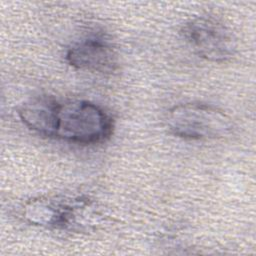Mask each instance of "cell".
Listing matches in <instances>:
<instances>
[{
	"mask_svg": "<svg viewBox=\"0 0 256 256\" xmlns=\"http://www.w3.org/2000/svg\"><path fill=\"white\" fill-rule=\"evenodd\" d=\"M112 130V118L97 104L85 100H56L50 138L90 145L105 141Z\"/></svg>",
	"mask_w": 256,
	"mask_h": 256,
	"instance_id": "6da1fadb",
	"label": "cell"
},
{
	"mask_svg": "<svg viewBox=\"0 0 256 256\" xmlns=\"http://www.w3.org/2000/svg\"><path fill=\"white\" fill-rule=\"evenodd\" d=\"M169 131L185 139H218L231 133L233 122L223 110L203 103H184L168 110Z\"/></svg>",
	"mask_w": 256,
	"mask_h": 256,
	"instance_id": "7a4b0ae2",
	"label": "cell"
},
{
	"mask_svg": "<svg viewBox=\"0 0 256 256\" xmlns=\"http://www.w3.org/2000/svg\"><path fill=\"white\" fill-rule=\"evenodd\" d=\"M181 34L193 52L208 61L226 62L236 54V38L216 19L193 18L183 25Z\"/></svg>",
	"mask_w": 256,
	"mask_h": 256,
	"instance_id": "3957f363",
	"label": "cell"
},
{
	"mask_svg": "<svg viewBox=\"0 0 256 256\" xmlns=\"http://www.w3.org/2000/svg\"><path fill=\"white\" fill-rule=\"evenodd\" d=\"M82 199L66 200L38 197L28 201L23 208V217L33 225L47 228L66 229L76 224L77 209L83 207Z\"/></svg>",
	"mask_w": 256,
	"mask_h": 256,
	"instance_id": "277c9868",
	"label": "cell"
},
{
	"mask_svg": "<svg viewBox=\"0 0 256 256\" xmlns=\"http://www.w3.org/2000/svg\"><path fill=\"white\" fill-rule=\"evenodd\" d=\"M66 60L74 68L101 73L114 72L118 67L114 49L98 38H88L74 44L67 50Z\"/></svg>",
	"mask_w": 256,
	"mask_h": 256,
	"instance_id": "5b68a950",
	"label": "cell"
}]
</instances>
